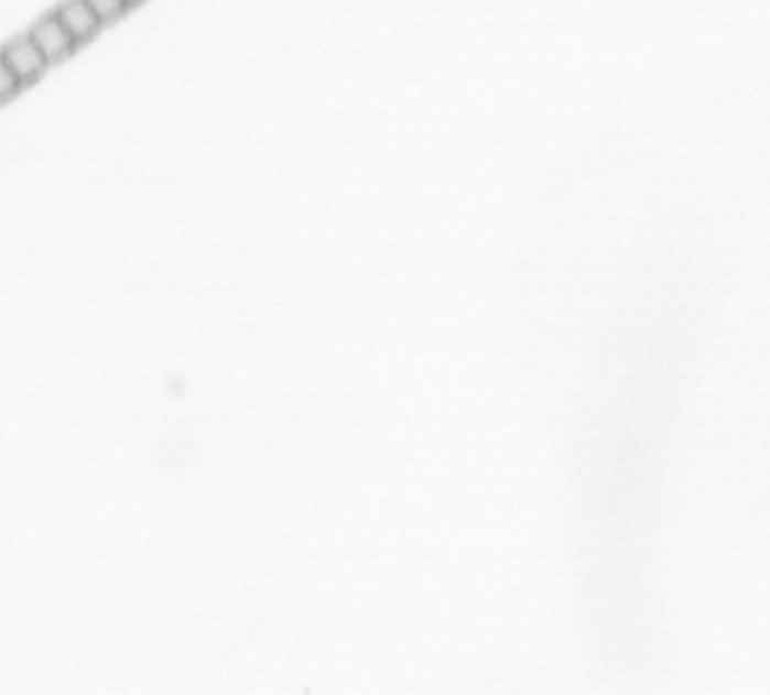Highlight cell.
I'll return each instance as SVG.
<instances>
[{
	"mask_svg": "<svg viewBox=\"0 0 770 695\" xmlns=\"http://www.w3.org/2000/svg\"><path fill=\"white\" fill-rule=\"evenodd\" d=\"M30 39L36 43V47L43 52L50 66H57L66 62L73 52L79 47L77 41L71 36V32L64 28V23L57 19L55 12H45L39 17L30 30Z\"/></svg>",
	"mask_w": 770,
	"mask_h": 695,
	"instance_id": "obj_1",
	"label": "cell"
},
{
	"mask_svg": "<svg viewBox=\"0 0 770 695\" xmlns=\"http://www.w3.org/2000/svg\"><path fill=\"white\" fill-rule=\"evenodd\" d=\"M0 57L8 62V66L17 73V77L23 82V86L34 84L50 68L47 59L43 57V52L36 47V43L30 39L28 32L17 34L0 45Z\"/></svg>",
	"mask_w": 770,
	"mask_h": 695,
	"instance_id": "obj_2",
	"label": "cell"
},
{
	"mask_svg": "<svg viewBox=\"0 0 770 695\" xmlns=\"http://www.w3.org/2000/svg\"><path fill=\"white\" fill-rule=\"evenodd\" d=\"M57 19L64 23V28L71 32V36L82 47L84 43L93 41L105 23L97 19V14L90 10L86 0H62V3L53 10Z\"/></svg>",
	"mask_w": 770,
	"mask_h": 695,
	"instance_id": "obj_3",
	"label": "cell"
},
{
	"mask_svg": "<svg viewBox=\"0 0 770 695\" xmlns=\"http://www.w3.org/2000/svg\"><path fill=\"white\" fill-rule=\"evenodd\" d=\"M86 3L105 25L120 21L131 10L127 0H86Z\"/></svg>",
	"mask_w": 770,
	"mask_h": 695,
	"instance_id": "obj_4",
	"label": "cell"
},
{
	"mask_svg": "<svg viewBox=\"0 0 770 695\" xmlns=\"http://www.w3.org/2000/svg\"><path fill=\"white\" fill-rule=\"evenodd\" d=\"M23 82L17 77V73L8 66V62L0 57V104L12 101L21 90H23Z\"/></svg>",
	"mask_w": 770,
	"mask_h": 695,
	"instance_id": "obj_5",
	"label": "cell"
},
{
	"mask_svg": "<svg viewBox=\"0 0 770 695\" xmlns=\"http://www.w3.org/2000/svg\"><path fill=\"white\" fill-rule=\"evenodd\" d=\"M127 3H129V8H135V6L142 3V0H127Z\"/></svg>",
	"mask_w": 770,
	"mask_h": 695,
	"instance_id": "obj_6",
	"label": "cell"
}]
</instances>
